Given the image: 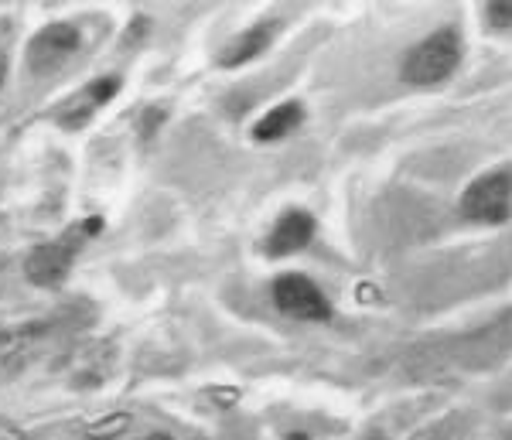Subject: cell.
Here are the masks:
<instances>
[{
	"mask_svg": "<svg viewBox=\"0 0 512 440\" xmlns=\"http://www.w3.org/2000/svg\"><path fill=\"white\" fill-rule=\"evenodd\" d=\"M461 65V38L454 28H437L403 58V82L407 86H437L451 79Z\"/></svg>",
	"mask_w": 512,
	"mask_h": 440,
	"instance_id": "obj_1",
	"label": "cell"
},
{
	"mask_svg": "<svg viewBox=\"0 0 512 440\" xmlns=\"http://www.w3.org/2000/svg\"><path fill=\"white\" fill-rule=\"evenodd\" d=\"M151 440H171V437H164V434H158V437H151Z\"/></svg>",
	"mask_w": 512,
	"mask_h": 440,
	"instance_id": "obj_13",
	"label": "cell"
},
{
	"mask_svg": "<svg viewBox=\"0 0 512 440\" xmlns=\"http://www.w3.org/2000/svg\"><path fill=\"white\" fill-rule=\"evenodd\" d=\"M315 229H318L315 215H308V212H301V209H291V212H284L274 222V229H270V236H267V243H263V249H267L270 260H277V256H291V253L304 249V246L311 243V239H315Z\"/></svg>",
	"mask_w": 512,
	"mask_h": 440,
	"instance_id": "obj_6",
	"label": "cell"
},
{
	"mask_svg": "<svg viewBox=\"0 0 512 440\" xmlns=\"http://www.w3.org/2000/svg\"><path fill=\"white\" fill-rule=\"evenodd\" d=\"M4 79H7V62H4V55H0V86H4Z\"/></svg>",
	"mask_w": 512,
	"mask_h": 440,
	"instance_id": "obj_12",
	"label": "cell"
},
{
	"mask_svg": "<svg viewBox=\"0 0 512 440\" xmlns=\"http://www.w3.org/2000/svg\"><path fill=\"white\" fill-rule=\"evenodd\" d=\"M461 215L478 226H502L512 215V171H489L461 195Z\"/></svg>",
	"mask_w": 512,
	"mask_h": 440,
	"instance_id": "obj_2",
	"label": "cell"
},
{
	"mask_svg": "<svg viewBox=\"0 0 512 440\" xmlns=\"http://www.w3.org/2000/svg\"><path fill=\"white\" fill-rule=\"evenodd\" d=\"M304 120V106L297 99H287V103L274 106L270 113H263L253 127V140L260 144H274V140H284L287 134H294Z\"/></svg>",
	"mask_w": 512,
	"mask_h": 440,
	"instance_id": "obj_8",
	"label": "cell"
},
{
	"mask_svg": "<svg viewBox=\"0 0 512 440\" xmlns=\"http://www.w3.org/2000/svg\"><path fill=\"white\" fill-rule=\"evenodd\" d=\"M117 93H120V79L117 76H103V79L89 82V86L82 89L72 103L62 106V120L69 123V127H79V123H86L89 116L99 110V106H106Z\"/></svg>",
	"mask_w": 512,
	"mask_h": 440,
	"instance_id": "obj_7",
	"label": "cell"
},
{
	"mask_svg": "<svg viewBox=\"0 0 512 440\" xmlns=\"http://www.w3.org/2000/svg\"><path fill=\"white\" fill-rule=\"evenodd\" d=\"M79 48V28L69 21H55L48 24V28H41L35 38H31L28 52H24V58H28V72H52L59 69V65L69 58L72 52Z\"/></svg>",
	"mask_w": 512,
	"mask_h": 440,
	"instance_id": "obj_5",
	"label": "cell"
},
{
	"mask_svg": "<svg viewBox=\"0 0 512 440\" xmlns=\"http://www.w3.org/2000/svg\"><path fill=\"white\" fill-rule=\"evenodd\" d=\"M274 304L294 321H328L332 318V301L325 297L315 280L304 273H284L274 280Z\"/></svg>",
	"mask_w": 512,
	"mask_h": 440,
	"instance_id": "obj_3",
	"label": "cell"
},
{
	"mask_svg": "<svg viewBox=\"0 0 512 440\" xmlns=\"http://www.w3.org/2000/svg\"><path fill=\"white\" fill-rule=\"evenodd\" d=\"M485 14H489V24L495 31L512 28V0H492V4L485 7Z\"/></svg>",
	"mask_w": 512,
	"mask_h": 440,
	"instance_id": "obj_11",
	"label": "cell"
},
{
	"mask_svg": "<svg viewBox=\"0 0 512 440\" xmlns=\"http://www.w3.org/2000/svg\"><path fill=\"white\" fill-rule=\"evenodd\" d=\"M270 41H274V24H270V21L256 24V28L243 31L239 38H233V45H229L226 52L219 55V65H222V69H236V65L253 62L256 55L267 52Z\"/></svg>",
	"mask_w": 512,
	"mask_h": 440,
	"instance_id": "obj_9",
	"label": "cell"
},
{
	"mask_svg": "<svg viewBox=\"0 0 512 440\" xmlns=\"http://www.w3.org/2000/svg\"><path fill=\"white\" fill-rule=\"evenodd\" d=\"M127 427H130V417H127V413H113V417H103V420L89 423L86 434H89V437H96V440H106V437L123 434Z\"/></svg>",
	"mask_w": 512,
	"mask_h": 440,
	"instance_id": "obj_10",
	"label": "cell"
},
{
	"mask_svg": "<svg viewBox=\"0 0 512 440\" xmlns=\"http://www.w3.org/2000/svg\"><path fill=\"white\" fill-rule=\"evenodd\" d=\"M86 236V229L76 226V232L65 239H55V243H41L31 249L28 263H24V273H28L31 284L38 287H59L65 284L72 270V260H76V249H79V239Z\"/></svg>",
	"mask_w": 512,
	"mask_h": 440,
	"instance_id": "obj_4",
	"label": "cell"
}]
</instances>
